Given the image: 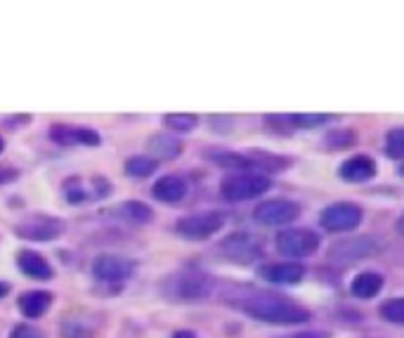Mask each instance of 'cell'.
Segmentation results:
<instances>
[{
	"label": "cell",
	"instance_id": "6da1fadb",
	"mask_svg": "<svg viewBox=\"0 0 404 338\" xmlns=\"http://www.w3.org/2000/svg\"><path fill=\"white\" fill-rule=\"evenodd\" d=\"M243 310H246V315L267 324H302L312 317L307 307L293 303L286 296L263 293V291L248 296L243 300Z\"/></svg>",
	"mask_w": 404,
	"mask_h": 338
},
{
	"label": "cell",
	"instance_id": "7a4b0ae2",
	"mask_svg": "<svg viewBox=\"0 0 404 338\" xmlns=\"http://www.w3.org/2000/svg\"><path fill=\"white\" fill-rule=\"evenodd\" d=\"M270 189V180L265 175L255 173H241V175H229L220 185V194L225 201H248Z\"/></svg>",
	"mask_w": 404,
	"mask_h": 338
},
{
	"label": "cell",
	"instance_id": "3957f363",
	"mask_svg": "<svg viewBox=\"0 0 404 338\" xmlns=\"http://www.w3.org/2000/svg\"><path fill=\"white\" fill-rule=\"evenodd\" d=\"M277 251L286 258H307L319 248V236L310 230L289 227L277 234Z\"/></svg>",
	"mask_w": 404,
	"mask_h": 338
},
{
	"label": "cell",
	"instance_id": "277c9868",
	"mask_svg": "<svg viewBox=\"0 0 404 338\" xmlns=\"http://www.w3.org/2000/svg\"><path fill=\"white\" fill-rule=\"evenodd\" d=\"M378 251V241L373 236H355V239H343L336 241L334 246L329 248V263L334 265H355L359 263L362 258L371 256V253Z\"/></svg>",
	"mask_w": 404,
	"mask_h": 338
},
{
	"label": "cell",
	"instance_id": "5b68a950",
	"mask_svg": "<svg viewBox=\"0 0 404 338\" xmlns=\"http://www.w3.org/2000/svg\"><path fill=\"white\" fill-rule=\"evenodd\" d=\"M319 223L329 232H350L362 223V209L350 201H338V204H331L329 209L322 211Z\"/></svg>",
	"mask_w": 404,
	"mask_h": 338
},
{
	"label": "cell",
	"instance_id": "8992f818",
	"mask_svg": "<svg viewBox=\"0 0 404 338\" xmlns=\"http://www.w3.org/2000/svg\"><path fill=\"white\" fill-rule=\"evenodd\" d=\"M64 232V223L50 216H31L17 225V234L26 241H52Z\"/></svg>",
	"mask_w": 404,
	"mask_h": 338
},
{
	"label": "cell",
	"instance_id": "52a82bcc",
	"mask_svg": "<svg viewBox=\"0 0 404 338\" xmlns=\"http://www.w3.org/2000/svg\"><path fill=\"white\" fill-rule=\"evenodd\" d=\"M223 227V216L220 213H199V216H187L177 220V234L187 239H208Z\"/></svg>",
	"mask_w": 404,
	"mask_h": 338
},
{
	"label": "cell",
	"instance_id": "ba28073f",
	"mask_svg": "<svg viewBox=\"0 0 404 338\" xmlns=\"http://www.w3.org/2000/svg\"><path fill=\"white\" fill-rule=\"evenodd\" d=\"M253 216L263 225H289L300 216V206L286 199H272L260 204Z\"/></svg>",
	"mask_w": 404,
	"mask_h": 338
},
{
	"label": "cell",
	"instance_id": "9c48e42d",
	"mask_svg": "<svg viewBox=\"0 0 404 338\" xmlns=\"http://www.w3.org/2000/svg\"><path fill=\"white\" fill-rule=\"evenodd\" d=\"M223 253L232 260H239V263H251L253 258H258L260 253H263V248H260V241L255 239L251 234H232L227 239L223 241Z\"/></svg>",
	"mask_w": 404,
	"mask_h": 338
},
{
	"label": "cell",
	"instance_id": "30bf717a",
	"mask_svg": "<svg viewBox=\"0 0 404 338\" xmlns=\"http://www.w3.org/2000/svg\"><path fill=\"white\" fill-rule=\"evenodd\" d=\"M211 293V282L204 275H177L173 280V296L177 300H204Z\"/></svg>",
	"mask_w": 404,
	"mask_h": 338
},
{
	"label": "cell",
	"instance_id": "8fae6325",
	"mask_svg": "<svg viewBox=\"0 0 404 338\" xmlns=\"http://www.w3.org/2000/svg\"><path fill=\"white\" fill-rule=\"evenodd\" d=\"M135 265L118 256H99L92 265V275L99 282H123L133 275Z\"/></svg>",
	"mask_w": 404,
	"mask_h": 338
},
{
	"label": "cell",
	"instance_id": "7c38bea8",
	"mask_svg": "<svg viewBox=\"0 0 404 338\" xmlns=\"http://www.w3.org/2000/svg\"><path fill=\"white\" fill-rule=\"evenodd\" d=\"M50 138L57 145H88V147L99 145V140H102L92 128H81V126H52Z\"/></svg>",
	"mask_w": 404,
	"mask_h": 338
},
{
	"label": "cell",
	"instance_id": "4fadbf2b",
	"mask_svg": "<svg viewBox=\"0 0 404 338\" xmlns=\"http://www.w3.org/2000/svg\"><path fill=\"white\" fill-rule=\"evenodd\" d=\"M338 173H341L343 180H348V182H366L376 175V161H373L371 156L359 154V156L348 159V161L341 166Z\"/></svg>",
	"mask_w": 404,
	"mask_h": 338
},
{
	"label": "cell",
	"instance_id": "5bb4252c",
	"mask_svg": "<svg viewBox=\"0 0 404 338\" xmlns=\"http://www.w3.org/2000/svg\"><path fill=\"white\" fill-rule=\"evenodd\" d=\"M263 280L272 284H298L305 277V268L300 263H277V265H265L260 270Z\"/></svg>",
	"mask_w": 404,
	"mask_h": 338
},
{
	"label": "cell",
	"instance_id": "9a60e30c",
	"mask_svg": "<svg viewBox=\"0 0 404 338\" xmlns=\"http://www.w3.org/2000/svg\"><path fill=\"white\" fill-rule=\"evenodd\" d=\"M152 194L163 204H177L187 194V182L177 175H163L159 177V182L154 185Z\"/></svg>",
	"mask_w": 404,
	"mask_h": 338
},
{
	"label": "cell",
	"instance_id": "2e32d148",
	"mask_svg": "<svg viewBox=\"0 0 404 338\" xmlns=\"http://www.w3.org/2000/svg\"><path fill=\"white\" fill-rule=\"evenodd\" d=\"M17 268H19L24 275L33 277V280H50L52 277L50 263L35 251H22L19 256H17Z\"/></svg>",
	"mask_w": 404,
	"mask_h": 338
},
{
	"label": "cell",
	"instance_id": "e0dca14e",
	"mask_svg": "<svg viewBox=\"0 0 404 338\" xmlns=\"http://www.w3.org/2000/svg\"><path fill=\"white\" fill-rule=\"evenodd\" d=\"M52 305V296L47 291H29L19 296V310L24 317H40Z\"/></svg>",
	"mask_w": 404,
	"mask_h": 338
},
{
	"label": "cell",
	"instance_id": "ac0fdd59",
	"mask_svg": "<svg viewBox=\"0 0 404 338\" xmlns=\"http://www.w3.org/2000/svg\"><path fill=\"white\" fill-rule=\"evenodd\" d=\"M147 150L156 159H175L182 154V142L175 140L173 135H152L150 142H147Z\"/></svg>",
	"mask_w": 404,
	"mask_h": 338
},
{
	"label": "cell",
	"instance_id": "d6986e66",
	"mask_svg": "<svg viewBox=\"0 0 404 338\" xmlns=\"http://www.w3.org/2000/svg\"><path fill=\"white\" fill-rule=\"evenodd\" d=\"M381 289H383V277L378 272H362V275H357L353 280L350 291L357 296V298H373Z\"/></svg>",
	"mask_w": 404,
	"mask_h": 338
},
{
	"label": "cell",
	"instance_id": "ffe728a7",
	"mask_svg": "<svg viewBox=\"0 0 404 338\" xmlns=\"http://www.w3.org/2000/svg\"><path fill=\"white\" fill-rule=\"evenodd\" d=\"M121 216L135 225H145L154 218V211L147 204H142V201H126L121 206Z\"/></svg>",
	"mask_w": 404,
	"mask_h": 338
},
{
	"label": "cell",
	"instance_id": "44dd1931",
	"mask_svg": "<svg viewBox=\"0 0 404 338\" xmlns=\"http://www.w3.org/2000/svg\"><path fill=\"white\" fill-rule=\"evenodd\" d=\"M156 168H159V163L147 156H130L126 161V173L133 177H150L156 173Z\"/></svg>",
	"mask_w": 404,
	"mask_h": 338
},
{
	"label": "cell",
	"instance_id": "7402d4cb",
	"mask_svg": "<svg viewBox=\"0 0 404 338\" xmlns=\"http://www.w3.org/2000/svg\"><path fill=\"white\" fill-rule=\"evenodd\" d=\"M211 159L225 168H255L253 156H243V154H229V152H220L211 154Z\"/></svg>",
	"mask_w": 404,
	"mask_h": 338
},
{
	"label": "cell",
	"instance_id": "603a6c76",
	"mask_svg": "<svg viewBox=\"0 0 404 338\" xmlns=\"http://www.w3.org/2000/svg\"><path fill=\"white\" fill-rule=\"evenodd\" d=\"M163 121H165V126L170 130H175V133H189V130L197 128L199 118L194 114H168Z\"/></svg>",
	"mask_w": 404,
	"mask_h": 338
},
{
	"label": "cell",
	"instance_id": "cb8c5ba5",
	"mask_svg": "<svg viewBox=\"0 0 404 338\" xmlns=\"http://www.w3.org/2000/svg\"><path fill=\"white\" fill-rule=\"evenodd\" d=\"M385 154L390 159H402L404 156V130L393 128L385 135Z\"/></svg>",
	"mask_w": 404,
	"mask_h": 338
},
{
	"label": "cell",
	"instance_id": "d4e9b609",
	"mask_svg": "<svg viewBox=\"0 0 404 338\" xmlns=\"http://www.w3.org/2000/svg\"><path fill=\"white\" fill-rule=\"evenodd\" d=\"M381 315L383 319L393 324H402L404 322V300L402 298H390L381 305Z\"/></svg>",
	"mask_w": 404,
	"mask_h": 338
},
{
	"label": "cell",
	"instance_id": "484cf974",
	"mask_svg": "<svg viewBox=\"0 0 404 338\" xmlns=\"http://www.w3.org/2000/svg\"><path fill=\"white\" fill-rule=\"evenodd\" d=\"M329 121V116L324 114H293L289 116V126L293 128H314V126H322V123Z\"/></svg>",
	"mask_w": 404,
	"mask_h": 338
},
{
	"label": "cell",
	"instance_id": "4316f807",
	"mask_svg": "<svg viewBox=\"0 0 404 338\" xmlns=\"http://www.w3.org/2000/svg\"><path fill=\"white\" fill-rule=\"evenodd\" d=\"M10 338H45V336L40 334L38 329L29 327V324H19V327H15V331H12Z\"/></svg>",
	"mask_w": 404,
	"mask_h": 338
},
{
	"label": "cell",
	"instance_id": "83f0119b",
	"mask_svg": "<svg viewBox=\"0 0 404 338\" xmlns=\"http://www.w3.org/2000/svg\"><path fill=\"white\" fill-rule=\"evenodd\" d=\"M15 177H17V170L0 168V185H3V182H8V180H15Z\"/></svg>",
	"mask_w": 404,
	"mask_h": 338
},
{
	"label": "cell",
	"instance_id": "f1b7e54d",
	"mask_svg": "<svg viewBox=\"0 0 404 338\" xmlns=\"http://www.w3.org/2000/svg\"><path fill=\"white\" fill-rule=\"evenodd\" d=\"M296 338H329L324 334V331H302V334H298Z\"/></svg>",
	"mask_w": 404,
	"mask_h": 338
},
{
	"label": "cell",
	"instance_id": "f546056e",
	"mask_svg": "<svg viewBox=\"0 0 404 338\" xmlns=\"http://www.w3.org/2000/svg\"><path fill=\"white\" fill-rule=\"evenodd\" d=\"M173 338H197V334L194 331H175Z\"/></svg>",
	"mask_w": 404,
	"mask_h": 338
},
{
	"label": "cell",
	"instance_id": "4dcf8cb0",
	"mask_svg": "<svg viewBox=\"0 0 404 338\" xmlns=\"http://www.w3.org/2000/svg\"><path fill=\"white\" fill-rule=\"evenodd\" d=\"M8 291H10V287H8V284H5V282H0V298H3V296L8 293Z\"/></svg>",
	"mask_w": 404,
	"mask_h": 338
},
{
	"label": "cell",
	"instance_id": "1f68e13d",
	"mask_svg": "<svg viewBox=\"0 0 404 338\" xmlns=\"http://www.w3.org/2000/svg\"><path fill=\"white\" fill-rule=\"evenodd\" d=\"M3 147H5V142H3V138H0V152H3Z\"/></svg>",
	"mask_w": 404,
	"mask_h": 338
}]
</instances>
